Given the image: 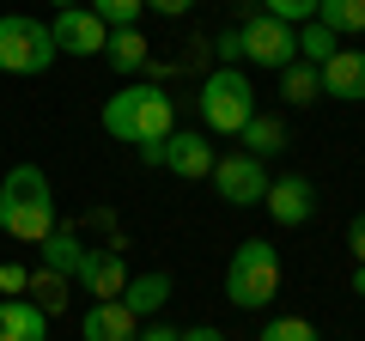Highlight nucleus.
<instances>
[{
	"label": "nucleus",
	"mask_w": 365,
	"mask_h": 341,
	"mask_svg": "<svg viewBox=\"0 0 365 341\" xmlns=\"http://www.w3.org/2000/svg\"><path fill=\"white\" fill-rule=\"evenodd\" d=\"M170 128H177V104L165 98V86L134 79V86H122V92H110V104H104V134H110V141H122V146H158Z\"/></svg>",
	"instance_id": "f257e3e1"
},
{
	"label": "nucleus",
	"mask_w": 365,
	"mask_h": 341,
	"mask_svg": "<svg viewBox=\"0 0 365 341\" xmlns=\"http://www.w3.org/2000/svg\"><path fill=\"white\" fill-rule=\"evenodd\" d=\"M0 232L19 244H43L55 232V189L43 165H13L0 177Z\"/></svg>",
	"instance_id": "f03ea898"
},
{
	"label": "nucleus",
	"mask_w": 365,
	"mask_h": 341,
	"mask_svg": "<svg viewBox=\"0 0 365 341\" xmlns=\"http://www.w3.org/2000/svg\"><path fill=\"white\" fill-rule=\"evenodd\" d=\"M274 292H280V250L268 238H244L225 263V299L237 311H262V305H274Z\"/></svg>",
	"instance_id": "7ed1b4c3"
},
{
	"label": "nucleus",
	"mask_w": 365,
	"mask_h": 341,
	"mask_svg": "<svg viewBox=\"0 0 365 341\" xmlns=\"http://www.w3.org/2000/svg\"><path fill=\"white\" fill-rule=\"evenodd\" d=\"M201 122H207L213 134H237L250 116H256V86H250L244 67H213L207 79H201Z\"/></svg>",
	"instance_id": "20e7f679"
},
{
	"label": "nucleus",
	"mask_w": 365,
	"mask_h": 341,
	"mask_svg": "<svg viewBox=\"0 0 365 341\" xmlns=\"http://www.w3.org/2000/svg\"><path fill=\"white\" fill-rule=\"evenodd\" d=\"M55 55H61V49H55V37H49L43 19H31V13H0V73H19V79L49 73Z\"/></svg>",
	"instance_id": "39448f33"
},
{
	"label": "nucleus",
	"mask_w": 365,
	"mask_h": 341,
	"mask_svg": "<svg viewBox=\"0 0 365 341\" xmlns=\"http://www.w3.org/2000/svg\"><path fill=\"white\" fill-rule=\"evenodd\" d=\"M207 177H213V195L225 208H262V195H268V165L250 153H220Z\"/></svg>",
	"instance_id": "423d86ee"
},
{
	"label": "nucleus",
	"mask_w": 365,
	"mask_h": 341,
	"mask_svg": "<svg viewBox=\"0 0 365 341\" xmlns=\"http://www.w3.org/2000/svg\"><path fill=\"white\" fill-rule=\"evenodd\" d=\"M237 43H244V61L274 67V73L299 61V31H292V25H280V19H268V13L244 19V25H237Z\"/></svg>",
	"instance_id": "0eeeda50"
},
{
	"label": "nucleus",
	"mask_w": 365,
	"mask_h": 341,
	"mask_svg": "<svg viewBox=\"0 0 365 341\" xmlns=\"http://www.w3.org/2000/svg\"><path fill=\"white\" fill-rule=\"evenodd\" d=\"M73 287H79V292H91V305L122 299V287H128L122 244H86V256H79V268H73Z\"/></svg>",
	"instance_id": "6e6552de"
},
{
	"label": "nucleus",
	"mask_w": 365,
	"mask_h": 341,
	"mask_svg": "<svg viewBox=\"0 0 365 341\" xmlns=\"http://www.w3.org/2000/svg\"><path fill=\"white\" fill-rule=\"evenodd\" d=\"M262 208H268L274 225L299 232V225L317 220V183H311V177H268V195H262Z\"/></svg>",
	"instance_id": "1a4fd4ad"
},
{
	"label": "nucleus",
	"mask_w": 365,
	"mask_h": 341,
	"mask_svg": "<svg viewBox=\"0 0 365 341\" xmlns=\"http://www.w3.org/2000/svg\"><path fill=\"white\" fill-rule=\"evenodd\" d=\"M49 37H55V49H61V55H104L110 25L91 13V6H61V13L49 19Z\"/></svg>",
	"instance_id": "9d476101"
},
{
	"label": "nucleus",
	"mask_w": 365,
	"mask_h": 341,
	"mask_svg": "<svg viewBox=\"0 0 365 341\" xmlns=\"http://www.w3.org/2000/svg\"><path fill=\"white\" fill-rule=\"evenodd\" d=\"M213 146H207V134H195V128H170L165 141H158V165L170 170V177H189V183H195V177H207L213 170Z\"/></svg>",
	"instance_id": "9b49d317"
},
{
	"label": "nucleus",
	"mask_w": 365,
	"mask_h": 341,
	"mask_svg": "<svg viewBox=\"0 0 365 341\" xmlns=\"http://www.w3.org/2000/svg\"><path fill=\"white\" fill-rule=\"evenodd\" d=\"M317 73H323V98H347V104L365 98V49H353V43H341Z\"/></svg>",
	"instance_id": "f8f14e48"
},
{
	"label": "nucleus",
	"mask_w": 365,
	"mask_h": 341,
	"mask_svg": "<svg viewBox=\"0 0 365 341\" xmlns=\"http://www.w3.org/2000/svg\"><path fill=\"white\" fill-rule=\"evenodd\" d=\"M134 335H140V317L122 299H104L79 317V341H134Z\"/></svg>",
	"instance_id": "ddd939ff"
},
{
	"label": "nucleus",
	"mask_w": 365,
	"mask_h": 341,
	"mask_svg": "<svg viewBox=\"0 0 365 341\" xmlns=\"http://www.w3.org/2000/svg\"><path fill=\"white\" fill-rule=\"evenodd\" d=\"M0 341H49V317L31 299H0Z\"/></svg>",
	"instance_id": "4468645a"
},
{
	"label": "nucleus",
	"mask_w": 365,
	"mask_h": 341,
	"mask_svg": "<svg viewBox=\"0 0 365 341\" xmlns=\"http://www.w3.org/2000/svg\"><path fill=\"white\" fill-rule=\"evenodd\" d=\"M122 305H128L134 317H158V311L170 305V275H165V268H153V275H128Z\"/></svg>",
	"instance_id": "2eb2a0df"
},
{
	"label": "nucleus",
	"mask_w": 365,
	"mask_h": 341,
	"mask_svg": "<svg viewBox=\"0 0 365 341\" xmlns=\"http://www.w3.org/2000/svg\"><path fill=\"white\" fill-rule=\"evenodd\" d=\"M237 141H244L250 158H262V165H268L274 153H287V122H280V116H262V110H256V116L237 128Z\"/></svg>",
	"instance_id": "dca6fc26"
},
{
	"label": "nucleus",
	"mask_w": 365,
	"mask_h": 341,
	"mask_svg": "<svg viewBox=\"0 0 365 341\" xmlns=\"http://www.w3.org/2000/svg\"><path fill=\"white\" fill-rule=\"evenodd\" d=\"M37 256H43V268H49V275L73 280V268H79V256H86V244H79V232H67V225H55V232L43 238V244H37Z\"/></svg>",
	"instance_id": "f3484780"
},
{
	"label": "nucleus",
	"mask_w": 365,
	"mask_h": 341,
	"mask_svg": "<svg viewBox=\"0 0 365 341\" xmlns=\"http://www.w3.org/2000/svg\"><path fill=\"white\" fill-rule=\"evenodd\" d=\"M104 55H110V67H116V73H146V67H153V49H146L140 31H110Z\"/></svg>",
	"instance_id": "a211bd4d"
},
{
	"label": "nucleus",
	"mask_w": 365,
	"mask_h": 341,
	"mask_svg": "<svg viewBox=\"0 0 365 341\" xmlns=\"http://www.w3.org/2000/svg\"><path fill=\"white\" fill-rule=\"evenodd\" d=\"M280 98H287L292 110L317 104V98H323V73H317L311 61H292V67H280Z\"/></svg>",
	"instance_id": "6ab92c4d"
},
{
	"label": "nucleus",
	"mask_w": 365,
	"mask_h": 341,
	"mask_svg": "<svg viewBox=\"0 0 365 341\" xmlns=\"http://www.w3.org/2000/svg\"><path fill=\"white\" fill-rule=\"evenodd\" d=\"M317 25L335 31L341 43L359 37V31H365V0H323V6H317Z\"/></svg>",
	"instance_id": "aec40b11"
},
{
	"label": "nucleus",
	"mask_w": 365,
	"mask_h": 341,
	"mask_svg": "<svg viewBox=\"0 0 365 341\" xmlns=\"http://www.w3.org/2000/svg\"><path fill=\"white\" fill-rule=\"evenodd\" d=\"M67 287H73V280H61V275H49V268H37L25 292H31V305H37L43 317H61V311H67V299H73Z\"/></svg>",
	"instance_id": "412c9836"
},
{
	"label": "nucleus",
	"mask_w": 365,
	"mask_h": 341,
	"mask_svg": "<svg viewBox=\"0 0 365 341\" xmlns=\"http://www.w3.org/2000/svg\"><path fill=\"white\" fill-rule=\"evenodd\" d=\"M335 49H341V37H335V31H323L317 19H311V25H299V61L323 67V61H329Z\"/></svg>",
	"instance_id": "4be33fe9"
},
{
	"label": "nucleus",
	"mask_w": 365,
	"mask_h": 341,
	"mask_svg": "<svg viewBox=\"0 0 365 341\" xmlns=\"http://www.w3.org/2000/svg\"><path fill=\"white\" fill-rule=\"evenodd\" d=\"M86 6H91L98 19H104L110 31H134V19L146 13V0H86Z\"/></svg>",
	"instance_id": "5701e85b"
},
{
	"label": "nucleus",
	"mask_w": 365,
	"mask_h": 341,
	"mask_svg": "<svg viewBox=\"0 0 365 341\" xmlns=\"http://www.w3.org/2000/svg\"><path fill=\"white\" fill-rule=\"evenodd\" d=\"M256 341H323V335H317V323H304V317H268Z\"/></svg>",
	"instance_id": "b1692460"
},
{
	"label": "nucleus",
	"mask_w": 365,
	"mask_h": 341,
	"mask_svg": "<svg viewBox=\"0 0 365 341\" xmlns=\"http://www.w3.org/2000/svg\"><path fill=\"white\" fill-rule=\"evenodd\" d=\"M317 6H323V0H262V13H268V19H280V25H292V31H299V25H311V19H317Z\"/></svg>",
	"instance_id": "393cba45"
},
{
	"label": "nucleus",
	"mask_w": 365,
	"mask_h": 341,
	"mask_svg": "<svg viewBox=\"0 0 365 341\" xmlns=\"http://www.w3.org/2000/svg\"><path fill=\"white\" fill-rule=\"evenodd\" d=\"M213 55H220V67H237V61H244V43H237V31H220V37H213Z\"/></svg>",
	"instance_id": "a878e982"
},
{
	"label": "nucleus",
	"mask_w": 365,
	"mask_h": 341,
	"mask_svg": "<svg viewBox=\"0 0 365 341\" xmlns=\"http://www.w3.org/2000/svg\"><path fill=\"white\" fill-rule=\"evenodd\" d=\"M25 287H31V275H25V268L0 263V292H13V299H19V292H25Z\"/></svg>",
	"instance_id": "bb28decb"
},
{
	"label": "nucleus",
	"mask_w": 365,
	"mask_h": 341,
	"mask_svg": "<svg viewBox=\"0 0 365 341\" xmlns=\"http://www.w3.org/2000/svg\"><path fill=\"white\" fill-rule=\"evenodd\" d=\"M347 250H353V263H365V213H353V225H347Z\"/></svg>",
	"instance_id": "cd10ccee"
},
{
	"label": "nucleus",
	"mask_w": 365,
	"mask_h": 341,
	"mask_svg": "<svg viewBox=\"0 0 365 341\" xmlns=\"http://www.w3.org/2000/svg\"><path fill=\"white\" fill-rule=\"evenodd\" d=\"M195 6V0H146V13H158V19H182Z\"/></svg>",
	"instance_id": "c85d7f7f"
},
{
	"label": "nucleus",
	"mask_w": 365,
	"mask_h": 341,
	"mask_svg": "<svg viewBox=\"0 0 365 341\" xmlns=\"http://www.w3.org/2000/svg\"><path fill=\"white\" fill-rule=\"evenodd\" d=\"M134 341H182V329H170V323H153V329H140Z\"/></svg>",
	"instance_id": "c756f323"
},
{
	"label": "nucleus",
	"mask_w": 365,
	"mask_h": 341,
	"mask_svg": "<svg viewBox=\"0 0 365 341\" xmlns=\"http://www.w3.org/2000/svg\"><path fill=\"white\" fill-rule=\"evenodd\" d=\"M182 341H225V335H220V329H207V323H201V329H182Z\"/></svg>",
	"instance_id": "7c9ffc66"
},
{
	"label": "nucleus",
	"mask_w": 365,
	"mask_h": 341,
	"mask_svg": "<svg viewBox=\"0 0 365 341\" xmlns=\"http://www.w3.org/2000/svg\"><path fill=\"white\" fill-rule=\"evenodd\" d=\"M353 292L365 299V263H353Z\"/></svg>",
	"instance_id": "2f4dec72"
},
{
	"label": "nucleus",
	"mask_w": 365,
	"mask_h": 341,
	"mask_svg": "<svg viewBox=\"0 0 365 341\" xmlns=\"http://www.w3.org/2000/svg\"><path fill=\"white\" fill-rule=\"evenodd\" d=\"M49 6H55V13H61V6H86V0H49Z\"/></svg>",
	"instance_id": "473e14b6"
}]
</instances>
